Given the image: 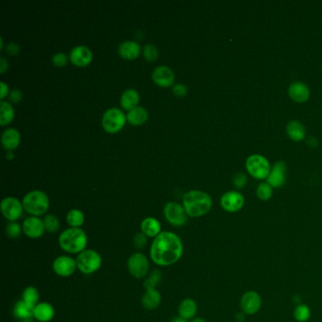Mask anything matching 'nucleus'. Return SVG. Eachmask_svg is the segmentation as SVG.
<instances>
[{"mask_svg": "<svg viewBox=\"0 0 322 322\" xmlns=\"http://www.w3.org/2000/svg\"><path fill=\"white\" fill-rule=\"evenodd\" d=\"M52 269L55 274L67 278L74 274L76 269H78L77 261L68 255H61L54 260Z\"/></svg>", "mask_w": 322, "mask_h": 322, "instance_id": "obj_12", "label": "nucleus"}, {"mask_svg": "<svg viewBox=\"0 0 322 322\" xmlns=\"http://www.w3.org/2000/svg\"><path fill=\"white\" fill-rule=\"evenodd\" d=\"M311 309L309 308V306L306 305H303V304H299L297 305V306L295 307L294 312H293V316L295 320L298 322H307L310 319Z\"/></svg>", "mask_w": 322, "mask_h": 322, "instance_id": "obj_32", "label": "nucleus"}, {"mask_svg": "<svg viewBox=\"0 0 322 322\" xmlns=\"http://www.w3.org/2000/svg\"><path fill=\"white\" fill-rule=\"evenodd\" d=\"M189 322H207L203 317H194L193 319H191Z\"/></svg>", "mask_w": 322, "mask_h": 322, "instance_id": "obj_46", "label": "nucleus"}, {"mask_svg": "<svg viewBox=\"0 0 322 322\" xmlns=\"http://www.w3.org/2000/svg\"><path fill=\"white\" fill-rule=\"evenodd\" d=\"M184 254L182 239L176 233L162 232L153 239L150 247V258L160 267H168L179 261Z\"/></svg>", "mask_w": 322, "mask_h": 322, "instance_id": "obj_1", "label": "nucleus"}, {"mask_svg": "<svg viewBox=\"0 0 322 322\" xmlns=\"http://www.w3.org/2000/svg\"><path fill=\"white\" fill-rule=\"evenodd\" d=\"M40 294L38 289L34 287H28L22 294V299L30 307L34 308L36 305L39 304Z\"/></svg>", "mask_w": 322, "mask_h": 322, "instance_id": "obj_31", "label": "nucleus"}, {"mask_svg": "<svg viewBox=\"0 0 322 322\" xmlns=\"http://www.w3.org/2000/svg\"><path fill=\"white\" fill-rule=\"evenodd\" d=\"M0 48H3V39L0 38Z\"/></svg>", "mask_w": 322, "mask_h": 322, "instance_id": "obj_50", "label": "nucleus"}, {"mask_svg": "<svg viewBox=\"0 0 322 322\" xmlns=\"http://www.w3.org/2000/svg\"><path fill=\"white\" fill-rule=\"evenodd\" d=\"M20 322H35L34 321V319H33V317L32 318H27V319H23V320H21Z\"/></svg>", "mask_w": 322, "mask_h": 322, "instance_id": "obj_49", "label": "nucleus"}, {"mask_svg": "<svg viewBox=\"0 0 322 322\" xmlns=\"http://www.w3.org/2000/svg\"><path fill=\"white\" fill-rule=\"evenodd\" d=\"M127 268L133 278L144 279L149 274V259L143 253L135 252L129 257Z\"/></svg>", "mask_w": 322, "mask_h": 322, "instance_id": "obj_7", "label": "nucleus"}, {"mask_svg": "<svg viewBox=\"0 0 322 322\" xmlns=\"http://www.w3.org/2000/svg\"><path fill=\"white\" fill-rule=\"evenodd\" d=\"M46 232L50 233H57L60 229V220L54 215H47L43 218Z\"/></svg>", "mask_w": 322, "mask_h": 322, "instance_id": "obj_34", "label": "nucleus"}, {"mask_svg": "<svg viewBox=\"0 0 322 322\" xmlns=\"http://www.w3.org/2000/svg\"><path fill=\"white\" fill-rule=\"evenodd\" d=\"M257 196L261 200H269L272 196V188L268 183H262L258 185Z\"/></svg>", "mask_w": 322, "mask_h": 322, "instance_id": "obj_35", "label": "nucleus"}, {"mask_svg": "<svg viewBox=\"0 0 322 322\" xmlns=\"http://www.w3.org/2000/svg\"><path fill=\"white\" fill-rule=\"evenodd\" d=\"M77 268L84 274H93L102 268V255L94 250H85L78 254Z\"/></svg>", "mask_w": 322, "mask_h": 322, "instance_id": "obj_5", "label": "nucleus"}, {"mask_svg": "<svg viewBox=\"0 0 322 322\" xmlns=\"http://www.w3.org/2000/svg\"><path fill=\"white\" fill-rule=\"evenodd\" d=\"M262 305V297L259 293L253 290L244 293L240 299V308L246 316L255 315L261 310Z\"/></svg>", "mask_w": 322, "mask_h": 322, "instance_id": "obj_10", "label": "nucleus"}, {"mask_svg": "<svg viewBox=\"0 0 322 322\" xmlns=\"http://www.w3.org/2000/svg\"><path fill=\"white\" fill-rule=\"evenodd\" d=\"M246 167L251 176L256 179H265L269 177L270 172L269 163L265 157L261 155H251L246 162Z\"/></svg>", "mask_w": 322, "mask_h": 322, "instance_id": "obj_9", "label": "nucleus"}, {"mask_svg": "<svg viewBox=\"0 0 322 322\" xmlns=\"http://www.w3.org/2000/svg\"><path fill=\"white\" fill-rule=\"evenodd\" d=\"M12 157H13V154H12V151H8V153H7V158H8L9 160H12Z\"/></svg>", "mask_w": 322, "mask_h": 322, "instance_id": "obj_48", "label": "nucleus"}, {"mask_svg": "<svg viewBox=\"0 0 322 322\" xmlns=\"http://www.w3.org/2000/svg\"><path fill=\"white\" fill-rule=\"evenodd\" d=\"M144 56L149 62H154L158 58V56H159L158 50H157L155 46L149 45V44L147 45V46H145V48H144Z\"/></svg>", "mask_w": 322, "mask_h": 322, "instance_id": "obj_37", "label": "nucleus"}, {"mask_svg": "<svg viewBox=\"0 0 322 322\" xmlns=\"http://www.w3.org/2000/svg\"><path fill=\"white\" fill-rule=\"evenodd\" d=\"M21 136L19 131L14 128H10L3 131L1 136V142L4 149L8 151H12V149H16L20 144Z\"/></svg>", "mask_w": 322, "mask_h": 322, "instance_id": "obj_20", "label": "nucleus"}, {"mask_svg": "<svg viewBox=\"0 0 322 322\" xmlns=\"http://www.w3.org/2000/svg\"><path fill=\"white\" fill-rule=\"evenodd\" d=\"M58 242L63 251L72 254H79L85 251L88 237L80 228H69L61 233Z\"/></svg>", "mask_w": 322, "mask_h": 322, "instance_id": "obj_3", "label": "nucleus"}, {"mask_svg": "<svg viewBox=\"0 0 322 322\" xmlns=\"http://www.w3.org/2000/svg\"><path fill=\"white\" fill-rule=\"evenodd\" d=\"M127 116L118 108L108 109L102 116V127L109 133L119 131L125 125Z\"/></svg>", "mask_w": 322, "mask_h": 322, "instance_id": "obj_6", "label": "nucleus"}, {"mask_svg": "<svg viewBox=\"0 0 322 322\" xmlns=\"http://www.w3.org/2000/svg\"><path fill=\"white\" fill-rule=\"evenodd\" d=\"M23 209V204L15 197H5L1 202V212L4 217L11 222H15L22 216Z\"/></svg>", "mask_w": 322, "mask_h": 322, "instance_id": "obj_11", "label": "nucleus"}, {"mask_svg": "<svg viewBox=\"0 0 322 322\" xmlns=\"http://www.w3.org/2000/svg\"><path fill=\"white\" fill-rule=\"evenodd\" d=\"M55 316L53 306L48 303H39L33 310V317L39 322H49Z\"/></svg>", "mask_w": 322, "mask_h": 322, "instance_id": "obj_21", "label": "nucleus"}, {"mask_svg": "<svg viewBox=\"0 0 322 322\" xmlns=\"http://www.w3.org/2000/svg\"><path fill=\"white\" fill-rule=\"evenodd\" d=\"M287 134L295 141H300L305 136V129L301 123L293 120L288 123L287 128Z\"/></svg>", "mask_w": 322, "mask_h": 322, "instance_id": "obj_29", "label": "nucleus"}, {"mask_svg": "<svg viewBox=\"0 0 322 322\" xmlns=\"http://www.w3.org/2000/svg\"><path fill=\"white\" fill-rule=\"evenodd\" d=\"M141 52L140 45L135 41H125L121 43L118 47V53L126 60L136 59Z\"/></svg>", "mask_w": 322, "mask_h": 322, "instance_id": "obj_19", "label": "nucleus"}, {"mask_svg": "<svg viewBox=\"0 0 322 322\" xmlns=\"http://www.w3.org/2000/svg\"><path fill=\"white\" fill-rule=\"evenodd\" d=\"M171 322H189V321H188V320H186V319H184V318H182V317H179V316H178V317H175V318H173V319L171 320Z\"/></svg>", "mask_w": 322, "mask_h": 322, "instance_id": "obj_47", "label": "nucleus"}, {"mask_svg": "<svg viewBox=\"0 0 322 322\" xmlns=\"http://www.w3.org/2000/svg\"><path fill=\"white\" fill-rule=\"evenodd\" d=\"M23 232V227L20 226L16 222H10L6 227L7 235L12 239H16Z\"/></svg>", "mask_w": 322, "mask_h": 322, "instance_id": "obj_36", "label": "nucleus"}, {"mask_svg": "<svg viewBox=\"0 0 322 322\" xmlns=\"http://www.w3.org/2000/svg\"><path fill=\"white\" fill-rule=\"evenodd\" d=\"M286 169L287 167L284 162L277 163L272 170L269 172L268 184L273 187H280L284 185L286 180Z\"/></svg>", "mask_w": 322, "mask_h": 322, "instance_id": "obj_17", "label": "nucleus"}, {"mask_svg": "<svg viewBox=\"0 0 322 322\" xmlns=\"http://www.w3.org/2000/svg\"><path fill=\"white\" fill-rule=\"evenodd\" d=\"M33 310H34V308L30 307V305H27L23 299H21L14 305L12 314L17 319L23 320V319H27V318H32L33 317Z\"/></svg>", "mask_w": 322, "mask_h": 322, "instance_id": "obj_27", "label": "nucleus"}, {"mask_svg": "<svg viewBox=\"0 0 322 322\" xmlns=\"http://www.w3.org/2000/svg\"><path fill=\"white\" fill-rule=\"evenodd\" d=\"M164 215L166 219L175 227L184 226L188 218L184 205L176 202H170L165 205Z\"/></svg>", "mask_w": 322, "mask_h": 322, "instance_id": "obj_8", "label": "nucleus"}, {"mask_svg": "<svg viewBox=\"0 0 322 322\" xmlns=\"http://www.w3.org/2000/svg\"><path fill=\"white\" fill-rule=\"evenodd\" d=\"M1 91H0V97H1V99L3 100V98L5 97V96H8V94H9V86L7 85L4 82H1Z\"/></svg>", "mask_w": 322, "mask_h": 322, "instance_id": "obj_44", "label": "nucleus"}, {"mask_svg": "<svg viewBox=\"0 0 322 322\" xmlns=\"http://www.w3.org/2000/svg\"><path fill=\"white\" fill-rule=\"evenodd\" d=\"M23 233L30 238L37 239L42 237L46 232L43 219L38 216H30L23 222Z\"/></svg>", "mask_w": 322, "mask_h": 322, "instance_id": "obj_14", "label": "nucleus"}, {"mask_svg": "<svg viewBox=\"0 0 322 322\" xmlns=\"http://www.w3.org/2000/svg\"><path fill=\"white\" fill-rule=\"evenodd\" d=\"M197 312V303L191 298H186L184 300H182L178 307V314L179 317L186 320L193 319L196 316Z\"/></svg>", "mask_w": 322, "mask_h": 322, "instance_id": "obj_22", "label": "nucleus"}, {"mask_svg": "<svg viewBox=\"0 0 322 322\" xmlns=\"http://www.w3.org/2000/svg\"><path fill=\"white\" fill-rule=\"evenodd\" d=\"M84 214L78 209H72L67 213L66 222L71 228H79L84 225Z\"/></svg>", "mask_w": 322, "mask_h": 322, "instance_id": "obj_30", "label": "nucleus"}, {"mask_svg": "<svg viewBox=\"0 0 322 322\" xmlns=\"http://www.w3.org/2000/svg\"><path fill=\"white\" fill-rule=\"evenodd\" d=\"M8 62L4 57H0V72L4 73L8 69Z\"/></svg>", "mask_w": 322, "mask_h": 322, "instance_id": "obj_45", "label": "nucleus"}, {"mask_svg": "<svg viewBox=\"0 0 322 322\" xmlns=\"http://www.w3.org/2000/svg\"><path fill=\"white\" fill-rule=\"evenodd\" d=\"M7 52L10 54V55H17L20 51V48L18 46L17 44L15 43H10L8 44L6 47H5Z\"/></svg>", "mask_w": 322, "mask_h": 322, "instance_id": "obj_43", "label": "nucleus"}, {"mask_svg": "<svg viewBox=\"0 0 322 322\" xmlns=\"http://www.w3.org/2000/svg\"><path fill=\"white\" fill-rule=\"evenodd\" d=\"M133 244L138 250H142L148 244V237L142 232L137 233L133 237Z\"/></svg>", "mask_w": 322, "mask_h": 322, "instance_id": "obj_38", "label": "nucleus"}, {"mask_svg": "<svg viewBox=\"0 0 322 322\" xmlns=\"http://www.w3.org/2000/svg\"><path fill=\"white\" fill-rule=\"evenodd\" d=\"M173 93L177 96H184L187 94V87L185 84H177L173 86Z\"/></svg>", "mask_w": 322, "mask_h": 322, "instance_id": "obj_41", "label": "nucleus"}, {"mask_svg": "<svg viewBox=\"0 0 322 322\" xmlns=\"http://www.w3.org/2000/svg\"><path fill=\"white\" fill-rule=\"evenodd\" d=\"M289 96L292 98L293 100L298 102H305L309 98L310 96V91L309 88L303 83L296 82L290 85L288 89Z\"/></svg>", "mask_w": 322, "mask_h": 322, "instance_id": "obj_23", "label": "nucleus"}, {"mask_svg": "<svg viewBox=\"0 0 322 322\" xmlns=\"http://www.w3.org/2000/svg\"><path fill=\"white\" fill-rule=\"evenodd\" d=\"M14 117V109L10 102L1 100L0 102V125L10 124Z\"/></svg>", "mask_w": 322, "mask_h": 322, "instance_id": "obj_28", "label": "nucleus"}, {"mask_svg": "<svg viewBox=\"0 0 322 322\" xmlns=\"http://www.w3.org/2000/svg\"><path fill=\"white\" fill-rule=\"evenodd\" d=\"M141 232L149 238H155L162 233L161 223L155 217H146L140 225Z\"/></svg>", "mask_w": 322, "mask_h": 322, "instance_id": "obj_18", "label": "nucleus"}, {"mask_svg": "<svg viewBox=\"0 0 322 322\" xmlns=\"http://www.w3.org/2000/svg\"><path fill=\"white\" fill-rule=\"evenodd\" d=\"M162 296L157 289H149L144 293L141 304L147 310H154L161 305Z\"/></svg>", "mask_w": 322, "mask_h": 322, "instance_id": "obj_24", "label": "nucleus"}, {"mask_svg": "<svg viewBox=\"0 0 322 322\" xmlns=\"http://www.w3.org/2000/svg\"><path fill=\"white\" fill-rule=\"evenodd\" d=\"M148 117H149L148 111L145 108L140 106L133 108L132 110L129 111L127 114V120L131 125H142L147 121Z\"/></svg>", "mask_w": 322, "mask_h": 322, "instance_id": "obj_26", "label": "nucleus"}, {"mask_svg": "<svg viewBox=\"0 0 322 322\" xmlns=\"http://www.w3.org/2000/svg\"><path fill=\"white\" fill-rule=\"evenodd\" d=\"M162 279H163V275L159 269H154L152 270L149 274V277L145 280L144 283V287L146 290L149 289H156L157 287L161 284Z\"/></svg>", "mask_w": 322, "mask_h": 322, "instance_id": "obj_33", "label": "nucleus"}, {"mask_svg": "<svg viewBox=\"0 0 322 322\" xmlns=\"http://www.w3.org/2000/svg\"><path fill=\"white\" fill-rule=\"evenodd\" d=\"M24 210L32 216L45 215L49 208L48 195L41 190L29 192L22 200Z\"/></svg>", "mask_w": 322, "mask_h": 322, "instance_id": "obj_4", "label": "nucleus"}, {"mask_svg": "<svg viewBox=\"0 0 322 322\" xmlns=\"http://www.w3.org/2000/svg\"><path fill=\"white\" fill-rule=\"evenodd\" d=\"M152 79L157 85L162 87H168L173 85L175 80V74L168 66H157L152 72Z\"/></svg>", "mask_w": 322, "mask_h": 322, "instance_id": "obj_16", "label": "nucleus"}, {"mask_svg": "<svg viewBox=\"0 0 322 322\" xmlns=\"http://www.w3.org/2000/svg\"><path fill=\"white\" fill-rule=\"evenodd\" d=\"M233 184L237 187V188H243L246 184H247V177L243 173H237L234 175L233 178Z\"/></svg>", "mask_w": 322, "mask_h": 322, "instance_id": "obj_40", "label": "nucleus"}, {"mask_svg": "<svg viewBox=\"0 0 322 322\" xmlns=\"http://www.w3.org/2000/svg\"><path fill=\"white\" fill-rule=\"evenodd\" d=\"M139 99H140V96L137 91L132 88H129L122 93L120 97V104L123 109L131 111L133 108L137 107Z\"/></svg>", "mask_w": 322, "mask_h": 322, "instance_id": "obj_25", "label": "nucleus"}, {"mask_svg": "<svg viewBox=\"0 0 322 322\" xmlns=\"http://www.w3.org/2000/svg\"><path fill=\"white\" fill-rule=\"evenodd\" d=\"M67 61H68L67 55L63 53V52H57V53L54 54L53 57H52V63L55 66H59V67L66 66L67 64Z\"/></svg>", "mask_w": 322, "mask_h": 322, "instance_id": "obj_39", "label": "nucleus"}, {"mask_svg": "<svg viewBox=\"0 0 322 322\" xmlns=\"http://www.w3.org/2000/svg\"><path fill=\"white\" fill-rule=\"evenodd\" d=\"M183 205L188 216L199 217L209 212L213 205V200L205 192L192 190L185 193L183 197Z\"/></svg>", "mask_w": 322, "mask_h": 322, "instance_id": "obj_2", "label": "nucleus"}, {"mask_svg": "<svg viewBox=\"0 0 322 322\" xmlns=\"http://www.w3.org/2000/svg\"><path fill=\"white\" fill-rule=\"evenodd\" d=\"M22 92L19 89H13L10 93V100L13 103H17L22 99Z\"/></svg>", "mask_w": 322, "mask_h": 322, "instance_id": "obj_42", "label": "nucleus"}, {"mask_svg": "<svg viewBox=\"0 0 322 322\" xmlns=\"http://www.w3.org/2000/svg\"><path fill=\"white\" fill-rule=\"evenodd\" d=\"M244 203V197L237 191L227 192L220 198L221 207L229 213L238 212L243 208Z\"/></svg>", "mask_w": 322, "mask_h": 322, "instance_id": "obj_13", "label": "nucleus"}, {"mask_svg": "<svg viewBox=\"0 0 322 322\" xmlns=\"http://www.w3.org/2000/svg\"><path fill=\"white\" fill-rule=\"evenodd\" d=\"M72 64L78 67L88 66L93 59L91 49L85 46H77L73 48L69 54Z\"/></svg>", "mask_w": 322, "mask_h": 322, "instance_id": "obj_15", "label": "nucleus"}]
</instances>
